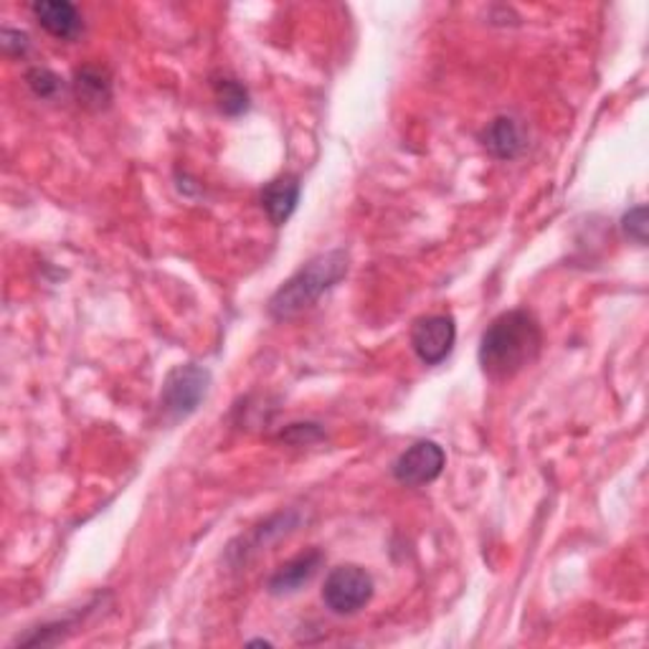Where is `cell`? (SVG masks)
<instances>
[{
  "label": "cell",
  "mask_w": 649,
  "mask_h": 649,
  "mask_svg": "<svg viewBox=\"0 0 649 649\" xmlns=\"http://www.w3.org/2000/svg\"><path fill=\"white\" fill-rule=\"evenodd\" d=\"M446 454L436 442L411 444L399 459L393 462V477L407 487H421L434 483L444 472Z\"/></svg>",
  "instance_id": "cell-6"
},
{
  "label": "cell",
  "mask_w": 649,
  "mask_h": 649,
  "mask_svg": "<svg viewBox=\"0 0 649 649\" xmlns=\"http://www.w3.org/2000/svg\"><path fill=\"white\" fill-rule=\"evenodd\" d=\"M483 140L485 148L500 160H512L526 150V132H522L520 122L512 120V117H495L487 125Z\"/></svg>",
  "instance_id": "cell-10"
},
{
  "label": "cell",
  "mask_w": 649,
  "mask_h": 649,
  "mask_svg": "<svg viewBox=\"0 0 649 649\" xmlns=\"http://www.w3.org/2000/svg\"><path fill=\"white\" fill-rule=\"evenodd\" d=\"M74 91H77L79 105L89 109H102L112 99V82L109 74L99 66H82L74 77Z\"/></svg>",
  "instance_id": "cell-11"
},
{
  "label": "cell",
  "mask_w": 649,
  "mask_h": 649,
  "mask_svg": "<svg viewBox=\"0 0 649 649\" xmlns=\"http://www.w3.org/2000/svg\"><path fill=\"white\" fill-rule=\"evenodd\" d=\"M300 179L298 175H280V179L269 181L264 188H261V208L269 221L274 226H282L290 221V216L298 210L300 204Z\"/></svg>",
  "instance_id": "cell-8"
},
{
  "label": "cell",
  "mask_w": 649,
  "mask_h": 649,
  "mask_svg": "<svg viewBox=\"0 0 649 649\" xmlns=\"http://www.w3.org/2000/svg\"><path fill=\"white\" fill-rule=\"evenodd\" d=\"M208 386L210 374L204 366L185 364L173 368L163 383V396H160L165 414H171L173 419L191 417L201 407V401L206 399Z\"/></svg>",
  "instance_id": "cell-4"
},
{
  "label": "cell",
  "mask_w": 649,
  "mask_h": 649,
  "mask_svg": "<svg viewBox=\"0 0 649 649\" xmlns=\"http://www.w3.org/2000/svg\"><path fill=\"white\" fill-rule=\"evenodd\" d=\"M457 343V323L452 315L419 317L411 327V348L424 366H440Z\"/></svg>",
  "instance_id": "cell-5"
},
{
  "label": "cell",
  "mask_w": 649,
  "mask_h": 649,
  "mask_svg": "<svg viewBox=\"0 0 649 649\" xmlns=\"http://www.w3.org/2000/svg\"><path fill=\"white\" fill-rule=\"evenodd\" d=\"M621 229L629 236L631 241H637L639 247L647 244V206H637L624 214L621 218Z\"/></svg>",
  "instance_id": "cell-14"
},
{
  "label": "cell",
  "mask_w": 649,
  "mask_h": 649,
  "mask_svg": "<svg viewBox=\"0 0 649 649\" xmlns=\"http://www.w3.org/2000/svg\"><path fill=\"white\" fill-rule=\"evenodd\" d=\"M345 274H348V255H345L343 249L325 251V255L310 259L300 272H294L290 280L272 294V300H269L267 305L269 315H272L277 323H284V320L302 315V312L315 305L327 290H333Z\"/></svg>",
  "instance_id": "cell-2"
},
{
  "label": "cell",
  "mask_w": 649,
  "mask_h": 649,
  "mask_svg": "<svg viewBox=\"0 0 649 649\" xmlns=\"http://www.w3.org/2000/svg\"><path fill=\"white\" fill-rule=\"evenodd\" d=\"M33 19L39 26L52 33L54 39L74 41L82 33V15L77 6L66 3V0H36L31 6Z\"/></svg>",
  "instance_id": "cell-7"
},
{
  "label": "cell",
  "mask_w": 649,
  "mask_h": 649,
  "mask_svg": "<svg viewBox=\"0 0 649 649\" xmlns=\"http://www.w3.org/2000/svg\"><path fill=\"white\" fill-rule=\"evenodd\" d=\"M3 48L8 54H26L29 48V36L21 31L3 29Z\"/></svg>",
  "instance_id": "cell-16"
},
{
  "label": "cell",
  "mask_w": 649,
  "mask_h": 649,
  "mask_svg": "<svg viewBox=\"0 0 649 649\" xmlns=\"http://www.w3.org/2000/svg\"><path fill=\"white\" fill-rule=\"evenodd\" d=\"M214 95L218 109L229 117H239L249 109V91L239 79L218 77L214 79Z\"/></svg>",
  "instance_id": "cell-12"
},
{
  "label": "cell",
  "mask_w": 649,
  "mask_h": 649,
  "mask_svg": "<svg viewBox=\"0 0 649 649\" xmlns=\"http://www.w3.org/2000/svg\"><path fill=\"white\" fill-rule=\"evenodd\" d=\"M325 563V555L317 551V548H312V551H305L300 555H294L292 561H286L284 566H280L274 571V576L269 578V594L274 596H282V594H292L298 592L300 586H305L307 581L315 576L317 569Z\"/></svg>",
  "instance_id": "cell-9"
},
{
  "label": "cell",
  "mask_w": 649,
  "mask_h": 649,
  "mask_svg": "<svg viewBox=\"0 0 649 649\" xmlns=\"http://www.w3.org/2000/svg\"><path fill=\"white\" fill-rule=\"evenodd\" d=\"M374 576L360 566H338L327 573L323 586V602L333 614H356L366 609L374 598Z\"/></svg>",
  "instance_id": "cell-3"
},
{
  "label": "cell",
  "mask_w": 649,
  "mask_h": 649,
  "mask_svg": "<svg viewBox=\"0 0 649 649\" xmlns=\"http://www.w3.org/2000/svg\"><path fill=\"white\" fill-rule=\"evenodd\" d=\"M543 348V331L533 312L508 310L497 315L479 340V368L493 383H508L533 366Z\"/></svg>",
  "instance_id": "cell-1"
},
{
  "label": "cell",
  "mask_w": 649,
  "mask_h": 649,
  "mask_svg": "<svg viewBox=\"0 0 649 649\" xmlns=\"http://www.w3.org/2000/svg\"><path fill=\"white\" fill-rule=\"evenodd\" d=\"M282 440L290 444H310L323 440V432L315 424H292L286 432H282Z\"/></svg>",
  "instance_id": "cell-15"
},
{
  "label": "cell",
  "mask_w": 649,
  "mask_h": 649,
  "mask_svg": "<svg viewBox=\"0 0 649 649\" xmlns=\"http://www.w3.org/2000/svg\"><path fill=\"white\" fill-rule=\"evenodd\" d=\"M26 82L33 95L41 99H54L58 91H62V79H58L54 72L39 69V66L26 74Z\"/></svg>",
  "instance_id": "cell-13"
}]
</instances>
